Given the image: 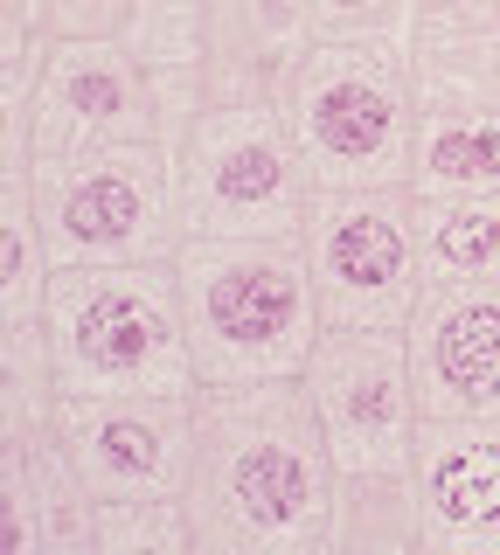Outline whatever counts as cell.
Returning a JSON list of instances; mask_svg holds the SVG:
<instances>
[{
	"label": "cell",
	"instance_id": "cell-1",
	"mask_svg": "<svg viewBox=\"0 0 500 555\" xmlns=\"http://www.w3.org/2000/svg\"><path fill=\"white\" fill-rule=\"evenodd\" d=\"M334 451L299 375L202 382L181 507L195 555H320Z\"/></svg>",
	"mask_w": 500,
	"mask_h": 555
},
{
	"label": "cell",
	"instance_id": "cell-2",
	"mask_svg": "<svg viewBox=\"0 0 500 555\" xmlns=\"http://www.w3.org/2000/svg\"><path fill=\"white\" fill-rule=\"evenodd\" d=\"M175 285L195 389L306 375V354L326 320L299 236H181Z\"/></svg>",
	"mask_w": 500,
	"mask_h": 555
},
{
	"label": "cell",
	"instance_id": "cell-3",
	"mask_svg": "<svg viewBox=\"0 0 500 555\" xmlns=\"http://www.w3.org/2000/svg\"><path fill=\"white\" fill-rule=\"evenodd\" d=\"M49 354L63 396H195L175 257L49 271Z\"/></svg>",
	"mask_w": 500,
	"mask_h": 555
},
{
	"label": "cell",
	"instance_id": "cell-4",
	"mask_svg": "<svg viewBox=\"0 0 500 555\" xmlns=\"http://www.w3.org/2000/svg\"><path fill=\"white\" fill-rule=\"evenodd\" d=\"M285 126L313 188H410L418 83L403 42H313L285 77Z\"/></svg>",
	"mask_w": 500,
	"mask_h": 555
},
{
	"label": "cell",
	"instance_id": "cell-5",
	"mask_svg": "<svg viewBox=\"0 0 500 555\" xmlns=\"http://www.w3.org/2000/svg\"><path fill=\"white\" fill-rule=\"evenodd\" d=\"M313 173L279 98L202 104L195 132L175 146L181 236H299Z\"/></svg>",
	"mask_w": 500,
	"mask_h": 555
},
{
	"label": "cell",
	"instance_id": "cell-6",
	"mask_svg": "<svg viewBox=\"0 0 500 555\" xmlns=\"http://www.w3.org/2000/svg\"><path fill=\"white\" fill-rule=\"evenodd\" d=\"M28 202H36L49 264H153L181 250L175 153L161 139L36 160Z\"/></svg>",
	"mask_w": 500,
	"mask_h": 555
},
{
	"label": "cell",
	"instance_id": "cell-7",
	"mask_svg": "<svg viewBox=\"0 0 500 555\" xmlns=\"http://www.w3.org/2000/svg\"><path fill=\"white\" fill-rule=\"evenodd\" d=\"M299 250L326 326H410L424 292L410 188H313Z\"/></svg>",
	"mask_w": 500,
	"mask_h": 555
},
{
	"label": "cell",
	"instance_id": "cell-8",
	"mask_svg": "<svg viewBox=\"0 0 500 555\" xmlns=\"http://www.w3.org/2000/svg\"><path fill=\"white\" fill-rule=\"evenodd\" d=\"M299 382L320 410L334 473H410L424 410L403 326H320Z\"/></svg>",
	"mask_w": 500,
	"mask_h": 555
},
{
	"label": "cell",
	"instance_id": "cell-9",
	"mask_svg": "<svg viewBox=\"0 0 500 555\" xmlns=\"http://www.w3.org/2000/svg\"><path fill=\"white\" fill-rule=\"evenodd\" d=\"M36 160H70L98 146L153 139V83L118 35H63L36 42Z\"/></svg>",
	"mask_w": 500,
	"mask_h": 555
},
{
	"label": "cell",
	"instance_id": "cell-10",
	"mask_svg": "<svg viewBox=\"0 0 500 555\" xmlns=\"http://www.w3.org/2000/svg\"><path fill=\"white\" fill-rule=\"evenodd\" d=\"M56 438L91 500H181L195 396H63Z\"/></svg>",
	"mask_w": 500,
	"mask_h": 555
},
{
	"label": "cell",
	"instance_id": "cell-11",
	"mask_svg": "<svg viewBox=\"0 0 500 555\" xmlns=\"http://www.w3.org/2000/svg\"><path fill=\"white\" fill-rule=\"evenodd\" d=\"M403 340L424 416H500V278H424Z\"/></svg>",
	"mask_w": 500,
	"mask_h": 555
},
{
	"label": "cell",
	"instance_id": "cell-12",
	"mask_svg": "<svg viewBox=\"0 0 500 555\" xmlns=\"http://www.w3.org/2000/svg\"><path fill=\"white\" fill-rule=\"evenodd\" d=\"M410 486L424 555H500V416H424Z\"/></svg>",
	"mask_w": 500,
	"mask_h": 555
},
{
	"label": "cell",
	"instance_id": "cell-13",
	"mask_svg": "<svg viewBox=\"0 0 500 555\" xmlns=\"http://www.w3.org/2000/svg\"><path fill=\"white\" fill-rule=\"evenodd\" d=\"M403 56L418 112H500V0H418Z\"/></svg>",
	"mask_w": 500,
	"mask_h": 555
},
{
	"label": "cell",
	"instance_id": "cell-14",
	"mask_svg": "<svg viewBox=\"0 0 500 555\" xmlns=\"http://www.w3.org/2000/svg\"><path fill=\"white\" fill-rule=\"evenodd\" d=\"M209 104H236V98H279L285 104V77L313 35V0H209Z\"/></svg>",
	"mask_w": 500,
	"mask_h": 555
},
{
	"label": "cell",
	"instance_id": "cell-15",
	"mask_svg": "<svg viewBox=\"0 0 500 555\" xmlns=\"http://www.w3.org/2000/svg\"><path fill=\"white\" fill-rule=\"evenodd\" d=\"M410 195L418 202L500 195V112H418Z\"/></svg>",
	"mask_w": 500,
	"mask_h": 555
},
{
	"label": "cell",
	"instance_id": "cell-16",
	"mask_svg": "<svg viewBox=\"0 0 500 555\" xmlns=\"http://www.w3.org/2000/svg\"><path fill=\"white\" fill-rule=\"evenodd\" d=\"M320 555H424L410 473H334Z\"/></svg>",
	"mask_w": 500,
	"mask_h": 555
},
{
	"label": "cell",
	"instance_id": "cell-17",
	"mask_svg": "<svg viewBox=\"0 0 500 555\" xmlns=\"http://www.w3.org/2000/svg\"><path fill=\"white\" fill-rule=\"evenodd\" d=\"M424 278H500V195L418 202Z\"/></svg>",
	"mask_w": 500,
	"mask_h": 555
},
{
	"label": "cell",
	"instance_id": "cell-18",
	"mask_svg": "<svg viewBox=\"0 0 500 555\" xmlns=\"http://www.w3.org/2000/svg\"><path fill=\"white\" fill-rule=\"evenodd\" d=\"M56 403H63V382H56V354H49V326L0 320V444L49 430Z\"/></svg>",
	"mask_w": 500,
	"mask_h": 555
},
{
	"label": "cell",
	"instance_id": "cell-19",
	"mask_svg": "<svg viewBox=\"0 0 500 555\" xmlns=\"http://www.w3.org/2000/svg\"><path fill=\"white\" fill-rule=\"evenodd\" d=\"M22 459H28V493H36V534H42V555H91V486L70 465L56 424L22 438Z\"/></svg>",
	"mask_w": 500,
	"mask_h": 555
},
{
	"label": "cell",
	"instance_id": "cell-20",
	"mask_svg": "<svg viewBox=\"0 0 500 555\" xmlns=\"http://www.w3.org/2000/svg\"><path fill=\"white\" fill-rule=\"evenodd\" d=\"M118 42L140 56V69H202L209 63V0H126Z\"/></svg>",
	"mask_w": 500,
	"mask_h": 555
},
{
	"label": "cell",
	"instance_id": "cell-21",
	"mask_svg": "<svg viewBox=\"0 0 500 555\" xmlns=\"http://www.w3.org/2000/svg\"><path fill=\"white\" fill-rule=\"evenodd\" d=\"M49 243L36 222V202L22 188H0V320H42L49 299Z\"/></svg>",
	"mask_w": 500,
	"mask_h": 555
},
{
	"label": "cell",
	"instance_id": "cell-22",
	"mask_svg": "<svg viewBox=\"0 0 500 555\" xmlns=\"http://www.w3.org/2000/svg\"><path fill=\"white\" fill-rule=\"evenodd\" d=\"M91 555H195L181 500H98Z\"/></svg>",
	"mask_w": 500,
	"mask_h": 555
},
{
	"label": "cell",
	"instance_id": "cell-23",
	"mask_svg": "<svg viewBox=\"0 0 500 555\" xmlns=\"http://www.w3.org/2000/svg\"><path fill=\"white\" fill-rule=\"evenodd\" d=\"M418 0H313L320 42H410Z\"/></svg>",
	"mask_w": 500,
	"mask_h": 555
},
{
	"label": "cell",
	"instance_id": "cell-24",
	"mask_svg": "<svg viewBox=\"0 0 500 555\" xmlns=\"http://www.w3.org/2000/svg\"><path fill=\"white\" fill-rule=\"evenodd\" d=\"M28 98H36V63H0V188H22L36 167Z\"/></svg>",
	"mask_w": 500,
	"mask_h": 555
},
{
	"label": "cell",
	"instance_id": "cell-25",
	"mask_svg": "<svg viewBox=\"0 0 500 555\" xmlns=\"http://www.w3.org/2000/svg\"><path fill=\"white\" fill-rule=\"evenodd\" d=\"M146 83H153V139L175 153L209 104V77L202 69H146Z\"/></svg>",
	"mask_w": 500,
	"mask_h": 555
},
{
	"label": "cell",
	"instance_id": "cell-26",
	"mask_svg": "<svg viewBox=\"0 0 500 555\" xmlns=\"http://www.w3.org/2000/svg\"><path fill=\"white\" fill-rule=\"evenodd\" d=\"M0 555H42V534H36V493H28L22 438L0 444Z\"/></svg>",
	"mask_w": 500,
	"mask_h": 555
},
{
	"label": "cell",
	"instance_id": "cell-27",
	"mask_svg": "<svg viewBox=\"0 0 500 555\" xmlns=\"http://www.w3.org/2000/svg\"><path fill=\"white\" fill-rule=\"evenodd\" d=\"M36 0H0V63H36Z\"/></svg>",
	"mask_w": 500,
	"mask_h": 555
}]
</instances>
